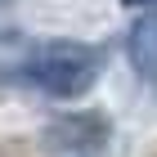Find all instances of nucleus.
<instances>
[{
  "mask_svg": "<svg viewBox=\"0 0 157 157\" xmlns=\"http://www.w3.org/2000/svg\"><path fill=\"white\" fill-rule=\"evenodd\" d=\"M103 76V49L67 36H23L0 32V81L36 90L45 99H85Z\"/></svg>",
  "mask_w": 157,
  "mask_h": 157,
  "instance_id": "obj_1",
  "label": "nucleus"
},
{
  "mask_svg": "<svg viewBox=\"0 0 157 157\" xmlns=\"http://www.w3.org/2000/svg\"><path fill=\"white\" fill-rule=\"evenodd\" d=\"M49 148H59V153H99V148L112 139V126L99 112H76V117H59L54 126L45 130Z\"/></svg>",
  "mask_w": 157,
  "mask_h": 157,
  "instance_id": "obj_2",
  "label": "nucleus"
},
{
  "mask_svg": "<svg viewBox=\"0 0 157 157\" xmlns=\"http://www.w3.org/2000/svg\"><path fill=\"white\" fill-rule=\"evenodd\" d=\"M126 63L135 67V76L157 90V9L144 13L139 23L126 32Z\"/></svg>",
  "mask_w": 157,
  "mask_h": 157,
  "instance_id": "obj_3",
  "label": "nucleus"
},
{
  "mask_svg": "<svg viewBox=\"0 0 157 157\" xmlns=\"http://www.w3.org/2000/svg\"><path fill=\"white\" fill-rule=\"evenodd\" d=\"M121 5H126V9H144V13L157 9V0H121Z\"/></svg>",
  "mask_w": 157,
  "mask_h": 157,
  "instance_id": "obj_4",
  "label": "nucleus"
},
{
  "mask_svg": "<svg viewBox=\"0 0 157 157\" xmlns=\"http://www.w3.org/2000/svg\"><path fill=\"white\" fill-rule=\"evenodd\" d=\"M0 5H9V0H0Z\"/></svg>",
  "mask_w": 157,
  "mask_h": 157,
  "instance_id": "obj_5",
  "label": "nucleus"
}]
</instances>
